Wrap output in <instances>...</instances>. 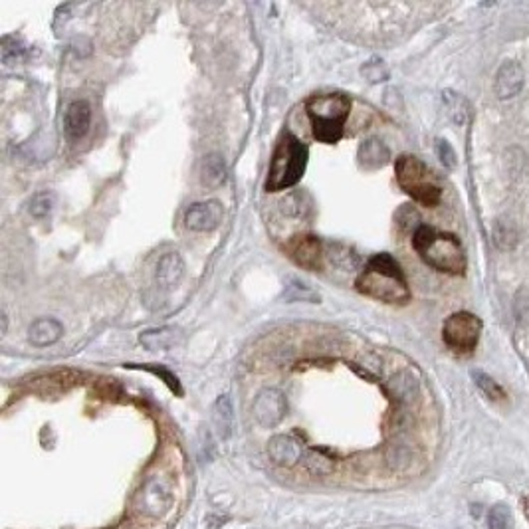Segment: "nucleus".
<instances>
[{"instance_id": "nucleus-21", "label": "nucleus", "mask_w": 529, "mask_h": 529, "mask_svg": "<svg viewBox=\"0 0 529 529\" xmlns=\"http://www.w3.org/2000/svg\"><path fill=\"white\" fill-rule=\"evenodd\" d=\"M487 529H514L511 509L506 504H496L487 511Z\"/></svg>"}, {"instance_id": "nucleus-22", "label": "nucleus", "mask_w": 529, "mask_h": 529, "mask_svg": "<svg viewBox=\"0 0 529 529\" xmlns=\"http://www.w3.org/2000/svg\"><path fill=\"white\" fill-rule=\"evenodd\" d=\"M472 377H474V381H476L478 389L486 394L487 399H492V401H504L506 399V392L504 389L497 385L492 377H487L486 373H480V371H474L472 373Z\"/></svg>"}, {"instance_id": "nucleus-8", "label": "nucleus", "mask_w": 529, "mask_h": 529, "mask_svg": "<svg viewBox=\"0 0 529 529\" xmlns=\"http://www.w3.org/2000/svg\"><path fill=\"white\" fill-rule=\"evenodd\" d=\"M287 411L286 397L275 389H264L256 397L254 416L264 428H274L275 424L284 421Z\"/></svg>"}, {"instance_id": "nucleus-10", "label": "nucleus", "mask_w": 529, "mask_h": 529, "mask_svg": "<svg viewBox=\"0 0 529 529\" xmlns=\"http://www.w3.org/2000/svg\"><path fill=\"white\" fill-rule=\"evenodd\" d=\"M268 454L280 466H296L304 458V448L297 442L294 436L287 434H278L268 442Z\"/></svg>"}, {"instance_id": "nucleus-16", "label": "nucleus", "mask_w": 529, "mask_h": 529, "mask_svg": "<svg viewBox=\"0 0 529 529\" xmlns=\"http://www.w3.org/2000/svg\"><path fill=\"white\" fill-rule=\"evenodd\" d=\"M389 159V149L377 139H369L359 147V161L365 169H377L382 167Z\"/></svg>"}, {"instance_id": "nucleus-7", "label": "nucleus", "mask_w": 529, "mask_h": 529, "mask_svg": "<svg viewBox=\"0 0 529 529\" xmlns=\"http://www.w3.org/2000/svg\"><path fill=\"white\" fill-rule=\"evenodd\" d=\"M287 256L296 262L297 266L306 268V270H321L323 264V250H321V242L319 238L311 236V234H299L290 238L286 244Z\"/></svg>"}, {"instance_id": "nucleus-24", "label": "nucleus", "mask_w": 529, "mask_h": 529, "mask_svg": "<svg viewBox=\"0 0 529 529\" xmlns=\"http://www.w3.org/2000/svg\"><path fill=\"white\" fill-rule=\"evenodd\" d=\"M141 497H143V502H145L147 506L151 502H157L159 511L167 508V504H169V492H165L161 484H149L147 490L141 494Z\"/></svg>"}, {"instance_id": "nucleus-27", "label": "nucleus", "mask_w": 529, "mask_h": 529, "mask_svg": "<svg viewBox=\"0 0 529 529\" xmlns=\"http://www.w3.org/2000/svg\"><path fill=\"white\" fill-rule=\"evenodd\" d=\"M436 151H438V157H440V161L444 163L446 167H450V169H452V167L456 165L454 149L450 147V145H448L446 141H442V139H440V141L436 143Z\"/></svg>"}, {"instance_id": "nucleus-26", "label": "nucleus", "mask_w": 529, "mask_h": 529, "mask_svg": "<svg viewBox=\"0 0 529 529\" xmlns=\"http://www.w3.org/2000/svg\"><path fill=\"white\" fill-rule=\"evenodd\" d=\"M141 369H147V371H151L153 375H159L161 379H163V381L169 385V389L173 392H177V394H180V392H182V391H180L179 379H177V377H175V375H173L169 369H165V367H153V365H145V367H141Z\"/></svg>"}, {"instance_id": "nucleus-6", "label": "nucleus", "mask_w": 529, "mask_h": 529, "mask_svg": "<svg viewBox=\"0 0 529 529\" xmlns=\"http://www.w3.org/2000/svg\"><path fill=\"white\" fill-rule=\"evenodd\" d=\"M480 331H482V321L474 313L458 311L444 321L442 337L450 349L470 353V351L476 349Z\"/></svg>"}, {"instance_id": "nucleus-19", "label": "nucleus", "mask_w": 529, "mask_h": 529, "mask_svg": "<svg viewBox=\"0 0 529 529\" xmlns=\"http://www.w3.org/2000/svg\"><path fill=\"white\" fill-rule=\"evenodd\" d=\"M301 462L307 468V472L313 476H328L333 472V458L321 450H307Z\"/></svg>"}, {"instance_id": "nucleus-11", "label": "nucleus", "mask_w": 529, "mask_h": 529, "mask_svg": "<svg viewBox=\"0 0 529 529\" xmlns=\"http://www.w3.org/2000/svg\"><path fill=\"white\" fill-rule=\"evenodd\" d=\"M92 125V107L85 101H74L70 104L66 109L64 116V129L68 139L72 141H80L85 137V133L89 131Z\"/></svg>"}, {"instance_id": "nucleus-25", "label": "nucleus", "mask_w": 529, "mask_h": 529, "mask_svg": "<svg viewBox=\"0 0 529 529\" xmlns=\"http://www.w3.org/2000/svg\"><path fill=\"white\" fill-rule=\"evenodd\" d=\"M52 204H54V197L50 192H40V194H36L30 202V212H32L36 218H42L46 216L48 212L52 211Z\"/></svg>"}, {"instance_id": "nucleus-18", "label": "nucleus", "mask_w": 529, "mask_h": 529, "mask_svg": "<svg viewBox=\"0 0 529 529\" xmlns=\"http://www.w3.org/2000/svg\"><path fill=\"white\" fill-rule=\"evenodd\" d=\"M389 389H391V394L399 402H413L416 399V392H418V387H416V381L411 373H399L397 377H392V381L389 382Z\"/></svg>"}, {"instance_id": "nucleus-9", "label": "nucleus", "mask_w": 529, "mask_h": 529, "mask_svg": "<svg viewBox=\"0 0 529 529\" xmlns=\"http://www.w3.org/2000/svg\"><path fill=\"white\" fill-rule=\"evenodd\" d=\"M223 204L218 201L197 202L185 214V224L194 232H211L223 223Z\"/></svg>"}, {"instance_id": "nucleus-20", "label": "nucleus", "mask_w": 529, "mask_h": 529, "mask_svg": "<svg viewBox=\"0 0 529 529\" xmlns=\"http://www.w3.org/2000/svg\"><path fill=\"white\" fill-rule=\"evenodd\" d=\"M444 101L448 111H450V117L454 119L458 125H462L468 121L470 117V107H468V101L464 97L458 96L454 92H444Z\"/></svg>"}, {"instance_id": "nucleus-4", "label": "nucleus", "mask_w": 529, "mask_h": 529, "mask_svg": "<svg viewBox=\"0 0 529 529\" xmlns=\"http://www.w3.org/2000/svg\"><path fill=\"white\" fill-rule=\"evenodd\" d=\"M307 167V147L290 131H286L278 145H275L268 179H266V191L278 192L297 185Z\"/></svg>"}, {"instance_id": "nucleus-15", "label": "nucleus", "mask_w": 529, "mask_h": 529, "mask_svg": "<svg viewBox=\"0 0 529 529\" xmlns=\"http://www.w3.org/2000/svg\"><path fill=\"white\" fill-rule=\"evenodd\" d=\"M212 423H214V428H216V432H218L220 438H228L232 434L234 413L228 397H220L218 401L214 402V406H212Z\"/></svg>"}, {"instance_id": "nucleus-23", "label": "nucleus", "mask_w": 529, "mask_h": 529, "mask_svg": "<svg viewBox=\"0 0 529 529\" xmlns=\"http://www.w3.org/2000/svg\"><path fill=\"white\" fill-rule=\"evenodd\" d=\"M173 331L170 329H159V331H145L141 335V343H145L149 349H167L173 343Z\"/></svg>"}, {"instance_id": "nucleus-13", "label": "nucleus", "mask_w": 529, "mask_h": 529, "mask_svg": "<svg viewBox=\"0 0 529 529\" xmlns=\"http://www.w3.org/2000/svg\"><path fill=\"white\" fill-rule=\"evenodd\" d=\"M182 274H185V262L177 252H167L161 256L157 264V282L161 287L177 286Z\"/></svg>"}, {"instance_id": "nucleus-5", "label": "nucleus", "mask_w": 529, "mask_h": 529, "mask_svg": "<svg viewBox=\"0 0 529 529\" xmlns=\"http://www.w3.org/2000/svg\"><path fill=\"white\" fill-rule=\"evenodd\" d=\"M397 182L413 201L423 206H436L442 199V189L434 179L432 170L413 155H402L394 163Z\"/></svg>"}, {"instance_id": "nucleus-12", "label": "nucleus", "mask_w": 529, "mask_h": 529, "mask_svg": "<svg viewBox=\"0 0 529 529\" xmlns=\"http://www.w3.org/2000/svg\"><path fill=\"white\" fill-rule=\"evenodd\" d=\"M521 87H523V70L518 62H506L497 70L494 89L499 99L516 97L521 92Z\"/></svg>"}, {"instance_id": "nucleus-14", "label": "nucleus", "mask_w": 529, "mask_h": 529, "mask_svg": "<svg viewBox=\"0 0 529 529\" xmlns=\"http://www.w3.org/2000/svg\"><path fill=\"white\" fill-rule=\"evenodd\" d=\"M62 333H64V328H62L60 321L44 318L34 321L32 325H30L28 337H30L32 345H36V347H48V345H52V343H56L58 339L62 337Z\"/></svg>"}, {"instance_id": "nucleus-2", "label": "nucleus", "mask_w": 529, "mask_h": 529, "mask_svg": "<svg viewBox=\"0 0 529 529\" xmlns=\"http://www.w3.org/2000/svg\"><path fill=\"white\" fill-rule=\"evenodd\" d=\"M413 246L424 260V264H428L434 270L454 275L464 274V248L452 234L438 232L432 226L423 224L414 230Z\"/></svg>"}, {"instance_id": "nucleus-1", "label": "nucleus", "mask_w": 529, "mask_h": 529, "mask_svg": "<svg viewBox=\"0 0 529 529\" xmlns=\"http://www.w3.org/2000/svg\"><path fill=\"white\" fill-rule=\"evenodd\" d=\"M355 286L361 294L385 304H406L411 292L399 262L391 254H375L357 275Z\"/></svg>"}, {"instance_id": "nucleus-17", "label": "nucleus", "mask_w": 529, "mask_h": 529, "mask_svg": "<svg viewBox=\"0 0 529 529\" xmlns=\"http://www.w3.org/2000/svg\"><path fill=\"white\" fill-rule=\"evenodd\" d=\"M201 179L202 185L209 187V189H216V187H220L224 180H226V165H224V161L220 155H209V157H204Z\"/></svg>"}, {"instance_id": "nucleus-3", "label": "nucleus", "mask_w": 529, "mask_h": 529, "mask_svg": "<svg viewBox=\"0 0 529 529\" xmlns=\"http://www.w3.org/2000/svg\"><path fill=\"white\" fill-rule=\"evenodd\" d=\"M306 111L311 121L313 137L333 145L343 137V127L349 117L351 99L343 94H319L306 101Z\"/></svg>"}]
</instances>
